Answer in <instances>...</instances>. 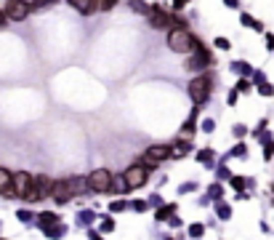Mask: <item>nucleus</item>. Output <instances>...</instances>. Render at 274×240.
Returning <instances> with one entry per match:
<instances>
[{
    "label": "nucleus",
    "mask_w": 274,
    "mask_h": 240,
    "mask_svg": "<svg viewBox=\"0 0 274 240\" xmlns=\"http://www.w3.org/2000/svg\"><path fill=\"white\" fill-rule=\"evenodd\" d=\"M168 45H170L173 51H178V53H189V51L197 48V40L192 37L189 29H184V27H173V29L168 32Z\"/></svg>",
    "instance_id": "f257e3e1"
},
{
    "label": "nucleus",
    "mask_w": 274,
    "mask_h": 240,
    "mask_svg": "<svg viewBox=\"0 0 274 240\" xmlns=\"http://www.w3.org/2000/svg\"><path fill=\"white\" fill-rule=\"evenodd\" d=\"M146 179H149V168H146L144 163H136V166H131L128 171H125L123 176V182H125V187H131V190H138V187H144Z\"/></svg>",
    "instance_id": "f03ea898"
},
{
    "label": "nucleus",
    "mask_w": 274,
    "mask_h": 240,
    "mask_svg": "<svg viewBox=\"0 0 274 240\" xmlns=\"http://www.w3.org/2000/svg\"><path fill=\"white\" fill-rule=\"evenodd\" d=\"M11 187H13V195H19V198H32V190H35V176H29L27 171H19V174H13V179H11Z\"/></svg>",
    "instance_id": "7ed1b4c3"
},
{
    "label": "nucleus",
    "mask_w": 274,
    "mask_h": 240,
    "mask_svg": "<svg viewBox=\"0 0 274 240\" xmlns=\"http://www.w3.org/2000/svg\"><path fill=\"white\" fill-rule=\"evenodd\" d=\"M170 155H173V147H168V144H154V147H149V150L144 152L141 163L149 168V166H157V163H162V160H168Z\"/></svg>",
    "instance_id": "20e7f679"
},
{
    "label": "nucleus",
    "mask_w": 274,
    "mask_h": 240,
    "mask_svg": "<svg viewBox=\"0 0 274 240\" xmlns=\"http://www.w3.org/2000/svg\"><path fill=\"white\" fill-rule=\"evenodd\" d=\"M210 94V75H202V77H194L189 83V96L194 99L197 104H202Z\"/></svg>",
    "instance_id": "39448f33"
},
{
    "label": "nucleus",
    "mask_w": 274,
    "mask_h": 240,
    "mask_svg": "<svg viewBox=\"0 0 274 240\" xmlns=\"http://www.w3.org/2000/svg\"><path fill=\"white\" fill-rule=\"evenodd\" d=\"M109 184H112V174L104 171V168H99V171H93V174L88 176V187L96 190V192H107Z\"/></svg>",
    "instance_id": "423d86ee"
},
{
    "label": "nucleus",
    "mask_w": 274,
    "mask_h": 240,
    "mask_svg": "<svg viewBox=\"0 0 274 240\" xmlns=\"http://www.w3.org/2000/svg\"><path fill=\"white\" fill-rule=\"evenodd\" d=\"M29 11H32V5L24 3V0H8V5H5V16L13 21H21Z\"/></svg>",
    "instance_id": "0eeeda50"
},
{
    "label": "nucleus",
    "mask_w": 274,
    "mask_h": 240,
    "mask_svg": "<svg viewBox=\"0 0 274 240\" xmlns=\"http://www.w3.org/2000/svg\"><path fill=\"white\" fill-rule=\"evenodd\" d=\"M51 195L56 203H67L69 198H72V184L69 182H56L53 184V190H51Z\"/></svg>",
    "instance_id": "6e6552de"
},
{
    "label": "nucleus",
    "mask_w": 274,
    "mask_h": 240,
    "mask_svg": "<svg viewBox=\"0 0 274 240\" xmlns=\"http://www.w3.org/2000/svg\"><path fill=\"white\" fill-rule=\"evenodd\" d=\"M51 190H53V184L45 179V176H35V190H32V198L29 200H40V198L48 195Z\"/></svg>",
    "instance_id": "1a4fd4ad"
},
{
    "label": "nucleus",
    "mask_w": 274,
    "mask_h": 240,
    "mask_svg": "<svg viewBox=\"0 0 274 240\" xmlns=\"http://www.w3.org/2000/svg\"><path fill=\"white\" fill-rule=\"evenodd\" d=\"M208 64H210L208 51H197V53H194V56H192L189 61H186V67H189V69H205Z\"/></svg>",
    "instance_id": "9d476101"
},
{
    "label": "nucleus",
    "mask_w": 274,
    "mask_h": 240,
    "mask_svg": "<svg viewBox=\"0 0 274 240\" xmlns=\"http://www.w3.org/2000/svg\"><path fill=\"white\" fill-rule=\"evenodd\" d=\"M69 5H72V8H77L80 13H93V11L99 8L96 0H69Z\"/></svg>",
    "instance_id": "9b49d317"
},
{
    "label": "nucleus",
    "mask_w": 274,
    "mask_h": 240,
    "mask_svg": "<svg viewBox=\"0 0 274 240\" xmlns=\"http://www.w3.org/2000/svg\"><path fill=\"white\" fill-rule=\"evenodd\" d=\"M11 179H13V176L8 174V171H5V168H0V195H13V187H11Z\"/></svg>",
    "instance_id": "f8f14e48"
},
{
    "label": "nucleus",
    "mask_w": 274,
    "mask_h": 240,
    "mask_svg": "<svg viewBox=\"0 0 274 240\" xmlns=\"http://www.w3.org/2000/svg\"><path fill=\"white\" fill-rule=\"evenodd\" d=\"M168 21H170V16H165L162 11H152V13H149V24H152V27H165Z\"/></svg>",
    "instance_id": "ddd939ff"
},
{
    "label": "nucleus",
    "mask_w": 274,
    "mask_h": 240,
    "mask_svg": "<svg viewBox=\"0 0 274 240\" xmlns=\"http://www.w3.org/2000/svg\"><path fill=\"white\" fill-rule=\"evenodd\" d=\"M96 5L101 11H107V8H112V5H115V0H96Z\"/></svg>",
    "instance_id": "4468645a"
},
{
    "label": "nucleus",
    "mask_w": 274,
    "mask_h": 240,
    "mask_svg": "<svg viewBox=\"0 0 274 240\" xmlns=\"http://www.w3.org/2000/svg\"><path fill=\"white\" fill-rule=\"evenodd\" d=\"M216 45H218V48H229V40H224V37H218V40H216Z\"/></svg>",
    "instance_id": "2eb2a0df"
},
{
    "label": "nucleus",
    "mask_w": 274,
    "mask_h": 240,
    "mask_svg": "<svg viewBox=\"0 0 274 240\" xmlns=\"http://www.w3.org/2000/svg\"><path fill=\"white\" fill-rule=\"evenodd\" d=\"M184 152H189V144H186V142L178 144V155H184Z\"/></svg>",
    "instance_id": "dca6fc26"
},
{
    "label": "nucleus",
    "mask_w": 274,
    "mask_h": 240,
    "mask_svg": "<svg viewBox=\"0 0 274 240\" xmlns=\"http://www.w3.org/2000/svg\"><path fill=\"white\" fill-rule=\"evenodd\" d=\"M5 19H8V16H5V11H0V24H3Z\"/></svg>",
    "instance_id": "f3484780"
},
{
    "label": "nucleus",
    "mask_w": 274,
    "mask_h": 240,
    "mask_svg": "<svg viewBox=\"0 0 274 240\" xmlns=\"http://www.w3.org/2000/svg\"><path fill=\"white\" fill-rule=\"evenodd\" d=\"M176 5H178V8H181V5H186V0H176Z\"/></svg>",
    "instance_id": "a211bd4d"
}]
</instances>
